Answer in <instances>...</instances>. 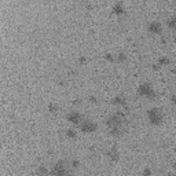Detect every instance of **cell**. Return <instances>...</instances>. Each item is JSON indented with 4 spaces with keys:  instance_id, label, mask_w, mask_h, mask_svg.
<instances>
[{
    "instance_id": "cell-1",
    "label": "cell",
    "mask_w": 176,
    "mask_h": 176,
    "mask_svg": "<svg viewBox=\"0 0 176 176\" xmlns=\"http://www.w3.org/2000/svg\"><path fill=\"white\" fill-rule=\"evenodd\" d=\"M50 169H51V176H65L66 173L72 172V165H70V161L59 160Z\"/></svg>"
},
{
    "instance_id": "cell-2",
    "label": "cell",
    "mask_w": 176,
    "mask_h": 176,
    "mask_svg": "<svg viewBox=\"0 0 176 176\" xmlns=\"http://www.w3.org/2000/svg\"><path fill=\"white\" fill-rule=\"evenodd\" d=\"M147 118L153 125H161L164 122V111L161 110V108H157V106L150 108L147 110Z\"/></svg>"
},
{
    "instance_id": "cell-3",
    "label": "cell",
    "mask_w": 176,
    "mask_h": 176,
    "mask_svg": "<svg viewBox=\"0 0 176 176\" xmlns=\"http://www.w3.org/2000/svg\"><path fill=\"white\" fill-rule=\"evenodd\" d=\"M124 121H125V116H124V113L120 110L116 111V113H113V114H110V116H108V118H106V124H108V127H110V128L122 127Z\"/></svg>"
},
{
    "instance_id": "cell-4",
    "label": "cell",
    "mask_w": 176,
    "mask_h": 176,
    "mask_svg": "<svg viewBox=\"0 0 176 176\" xmlns=\"http://www.w3.org/2000/svg\"><path fill=\"white\" fill-rule=\"evenodd\" d=\"M138 94H139V96L147 98V99H150V101L155 98V91H154V88H153V85L150 83H147V81H144V83L139 84V87H138Z\"/></svg>"
},
{
    "instance_id": "cell-5",
    "label": "cell",
    "mask_w": 176,
    "mask_h": 176,
    "mask_svg": "<svg viewBox=\"0 0 176 176\" xmlns=\"http://www.w3.org/2000/svg\"><path fill=\"white\" fill-rule=\"evenodd\" d=\"M78 128H80V131L84 132V134H92V132H95L96 129H98V124H96L94 120L84 118L83 122L78 125Z\"/></svg>"
},
{
    "instance_id": "cell-6",
    "label": "cell",
    "mask_w": 176,
    "mask_h": 176,
    "mask_svg": "<svg viewBox=\"0 0 176 176\" xmlns=\"http://www.w3.org/2000/svg\"><path fill=\"white\" fill-rule=\"evenodd\" d=\"M66 120H68L72 125H76V127H78L83 122V120H84V117H83V114L80 113V111H77V110H72V111H69L68 114H66Z\"/></svg>"
},
{
    "instance_id": "cell-7",
    "label": "cell",
    "mask_w": 176,
    "mask_h": 176,
    "mask_svg": "<svg viewBox=\"0 0 176 176\" xmlns=\"http://www.w3.org/2000/svg\"><path fill=\"white\" fill-rule=\"evenodd\" d=\"M147 30L150 33H154V35H160L162 32V24L160 21H157V19L150 21L149 25H147Z\"/></svg>"
},
{
    "instance_id": "cell-8",
    "label": "cell",
    "mask_w": 176,
    "mask_h": 176,
    "mask_svg": "<svg viewBox=\"0 0 176 176\" xmlns=\"http://www.w3.org/2000/svg\"><path fill=\"white\" fill-rule=\"evenodd\" d=\"M111 103L114 106H118V108H122V106H125L127 103V99L124 95H116L113 99H111Z\"/></svg>"
},
{
    "instance_id": "cell-9",
    "label": "cell",
    "mask_w": 176,
    "mask_h": 176,
    "mask_svg": "<svg viewBox=\"0 0 176 176\" xmlns=\"http://www.w3.org/2000/svg\"><path fill=\"white\" fill-rule=\"evenodd\" d=\"M108 157L110 158L111 161H118L120 160V151H118V149H117L116 146H113V147H110V150L108 151Z\"/></svg>"
},
{
    "instance_id": "cell-10",
    "label": "cell",
    "mask_w": 176,
    "mask_h": 176,
    "mask_svg": "<svg viewBox=\"0 0 176 176\" xmlns=\"http://www.w3.org/2000/svg\"><path fill=\"white\" fill-rule=\"evenodd\" d=\"M111 10H113L114 14H124L125 12V6H124V3L122 2H116V3L113 4V7H111Z\"/></svg>"
},
{
    "instance_id": "cell-11",
    "label": "cell",
    "mask_w": 176,
    "mask_h": 176,
    "mask_svg": "<svg viewBox=\"0 0 176 176\" xmlns=\"http://www.w3.org/2000/svg\"><path fill=\"white\" fill-rule=\"evenodd\" d=\"M36 175L37 176H48V175H51V169L47 168L45 165H39L36 169Z\"/></svg>"
},
{
    "instance_id": "cell-12",
    "label": "cell",
    "mask_w": 176,
    "mask_h": 176,
    "mask_svg": "<svg viewBox=\"0 0 176 176\" xmlns=\"http://www.w3.org/2000/svg\"><path fill=\"white\" fill-rule=\"evenodd\" d=\"M122 127H116V128H110V135L111 136H114V138H118V136H121L122 135Z\"/></svg>"
},
{
    "instance_id": "cell-13",
    "label": "cell",
    "mask_w": 176,
    "mask_h": 176,
    "mask_svg": "<svg viewBox=\"0 0 176 176\" xmlns=\"http://www.w3.org/2000/svg\"><path fill=\"white\" fill-rule=\"evenodd\" d=\"M169 62H171V59L167 55H162V57L158 58V65L160 66H167V65H169Z\"/></svg>"
},
{
    "instance_id": "cell-14",
    "label": "cell",
    "mask_w": 176,
    "mask_h": 176,
    "mask_svg": "<svg viewBox=\"0 0 176 176\" xmlns=\"http://www.w3.org/2000/svg\"><path fill=\"white\" fill-rule=\"evenodd\" d=\"M167 25L171 28V29L176 30V17L175 15H172V17H169V18L167 19Z\"/></svg>"
},
{
    "instance_id": "cell-15",
    "label": "cell",
    "mask_w": 176,
    "mask_h": 176,
    "mask_svg": "<svg viewBox=\"0 0 176 176\" xmlns=\"http://www.w3.org/2000/svg\"><path fill=\"white\" fill-rule=\"evenodd\" d=\"M66 136H68L69 139H76V138H77V129L69 128L68 131H66Z\"/></svg>"
},
{
    "instance_id": "cell-16",
    "label": "cell",
    "mask_w": 176,
    "mask_h": 176,
    "mask_svg": "<svg viewBox=\"0 0 176 176\" xmlns=\"http://www.w3.org/2000/svg\"><path fill=\"white\" fill-rule=\"evenodd\" d=\"M127 61V54L125 52H118L116 55V62H125Z\"/></svg>"
},
{
    "instance_id": "cell-17",
    "label": "cell",
    "mask_w": 176,
    "mask_h": 176,
    "mask_svg": "<svg viewBox=\"0 0 176 176\" xmlns=\"http://www.w3.org/2000/svg\"><path fill=\"white\" fill-rule=\"evenodd\" d=\"M142 175H143V176H151L153 175V169L150 167L143 168V171H142Z\"/></svg>"
},
{
    "instance_id": "cell-18",
    "label": "cell",
    "mask_w": 176,
    "mask_h": 176,
    "mask_svg": "<svg viewBox=\"0 0 176 176\" xmlns=\"http://www.w3.org/2000/svg\"><path fill=\"white\" fill-rule=\"evenodd\" d=\"M48 110L52 111V113H54V111H57L58 110V105L54 103V102H51V103L48 105Z\"/></svg>"
},
{
    "instance_id": "cell-19",
    "label": "cell",
    "mask_w": 176,
    "mask_h": 176,
    "mask_svg": "<svg viewBox=\"0 0 176 176\" xmlns=\"http://www.w3.org/2000/svg\"><path fill=\"white\" fill-rule=\"evenodd\" d=\"M106 59L108 61H110V62H114V61H116V55H113V54H106Z\"/></svg>"
},
{
    "instance_id": "cell-20",
    "label": "cell",
    "mask_w": 176,
    "mask_h": 176,
    "mask_svg": "<svg viewBox=\"0 0 176 176\" xmlns=\"http://www.w3.org/2000/svg\"><path fill=\"white\" fill-rule=\"evenodd\" d=\"M70 165H72V168H77L78 167V161H77V160H73V161H70Z\"/></svg>"
},
{
    "instance_id": "cell-21",
    "label": "cell",
    "mask_w": 176,
    "mask_h": 176,
    "mask_svg": "<svg viewBox=\"0 0 176 176\" xmlns=\"http://www.w3.org/2000/svg\"><path fill=\"white\" fill-rule=\"evenodd\" d=\"M171 102H172L173 105H176V94H172V95H171Z\"/></svg>"
},
{
    "instance_id": "cell-22",
    "label": "cell",
    "mask_w": 176,
    "mask_h": 176,
    "mask_svg": "<svg viewBox=\"0 0 176 176\" xmlns=\"http://www.w3.org/2000/svg\"><path fill=\"white\" fill-rule=\"evenodd\" d=\"M78 62L84 65V63H87V58L85 57H80V58H78Z\"/></svg>"
},
{
    "instance_id": "cell-23",
    "label": "cell",
    "mask_w": 176,
    "mask_h": 176,
    "mask_svg": "<svg viewBox=\"0 0 176 176\" xmlns=\"http://www.w3.org/2000/svg\"><path fill=\"white\" fill-rule=\"evenodd\" d=\"M164 176H176V173H171V172H168V173H165Z\"/></svg>"
},
{
    "instance_id": "cell-24",
    "label": "cell",
    "mask_w": 176,
    "mask_h": 176,
    "mask_svg": "<svg viewBox=\"0 0 176 176\" xmlns=\"http://www.w3.org/2000/svg\"><path fill=\"white\" fill-rule=\"evenodd\" d=\"M65 176H73V173H72V172H69V173H66Z\"/></svg>"
},
{
    "instance_id": "cell-25",
    "label": "cell",
    "mask_w": 176,
    "mask_h": 176,
    "mask_svg": "<svg viewBox=\"0 0 176 176\" xmlns=\"http://www.w3.org/2000/svg\"><path fill=\"white\" fill-rule=\"evenodd\" d=\"M172 167H173V169L176 171V162H173V165H172Z\"/></svg>"
},
{
    "instance_id": "cell-26",
    "label": "cell",
    "mask_w": 176,
    "mask_h": 176,
    "mask_svg": "<svg viewBox=\"0 0 176 176\" xmlns=\"http://www.w3.org/2000/svg\"><path fill=\"white\" fill-rule=\"evenodd\" d=\"M175 43H176V33H175Z\"/></svg>"
},
{
    "instance_id": "cell-27",
    "label": "cell",
    "mask_w": 176,
    "mask_h": 176,
    "mask_svg": "<svg viewBox=\"0 0 176 176\" xmlns=\"http://www.w3.org/2000/svg\"><path fill=\"white\" fill-rule=\"evenodd\" d=\"M175 84H176V77H175Z\"/></svg>"
}]
</instances>
